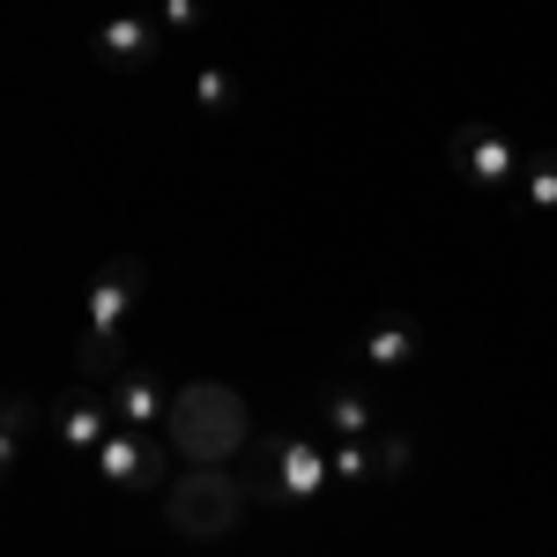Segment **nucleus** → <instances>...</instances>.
I'll return each instance as SVG.
<instances>
[{
	"instance_id": "4468645a",
	"label": "nucleus",
	"mask_w": 557,
	"mask_h": 557,
	"mask_svg": "<svg viewBox=\"0 0 557 557\" xmlns=\"http://www.w3.org/2000/svg\"><path fill=\"white\" fill-rule=\"evenodd\" d=\"M520 201L535 215H557V149H535L528 172H520Z\"/></svg>"
},
{
	"instance_id": "6e6552de",
	"label": "nucleus",
	"mask_w": 557,
	"mask_h": 557,
	"mask_svg": "<svg viewBox=\"0 0 557 557\" xmlns=\"http://www.w3.org/2000/svg\"><path fill=\"white\" fill-rule=\"evenodd\" d=\"M112 424H120V417H112V394H97L89 380L67 386V394L52 401V438H60L67 454H97V446L112 438Z\"/></svg>"
},
{
	"instance_id": "0eeeda50",
	"label": "nucleus",
	"mask_w": 557,
	"mask_h": 557,
	"mask_svg": "<svg viewBox=\"0 0 557 557\" xmlns=\"http://www.w3.org/2000/svg\"><path fill=\"white\" fill-rule=\"evenodd\" d=\"M164 23H157V8H120V15H104L97 23V38H89V52H97V67H112V75H141V67H157L164 60Z\"/></svg>"
},
{
	"instance_id": "7ed1b4c3",
	"label": "nucleus",
	"mask_w": 557,
	"mask_h": 557,
	"mask_svg": "<svg viewBox=\"0 0 557 557\" xmlns=\"http://www.w3.org/2000/svg\"><path fill=\"white\" fill-rule=\"evenodd\" d=\"M246 491H253V506H312L335 475H327V446L320 438H305V431H275V438H253L246 454Z\"/></svg>"
},
{
	"instance_id": "f3484780",
	"label": "nucleus",
	"mask_w": 557,
	"mask_h": 557,
	"mask_svg": "<svg viewBox=\"0 0 557 557\" xmlns=\"http://www.w3.org/2000/svg\"><path fill=\"white\" fill-rule=\"evenodd\" d=\"M157 23H164V38L186 45L209 30V0H157Z\"/></svg>"
},
{
	"instance_id": "dca6fc26",
	"label": "nucleus",
	"mask_w": 557,
	"mask_h": 557,
	"mask_svg": "<svg viewBox=\"0 0 557 557\" xmlns=\"http://www.w3.org/2000/svg\"><path fill=\"white\" fill-rule=\"evenodd\" d=\"M238 97H246V89H238L231 67H201V75H194V104H201L209 120H231V112H238Z\"/></svg>"
},
{
	"instance_id": "f257e3e1",
	"label": "nucleus",
	"mask_w": 557,
	"mask_h": 557,
	"mask_svg": "<svg viewBox=\"0 0 557 557\" xmlns=\"http://www.w3.org/2000/svg\"><path fill=\"white\" fill-rule=\"evenodd\" d=\"M164 446H172L186 469H231L246 446H253V409L246 394L223 380H186L172 394V417H164Z\"/></svg>"
},
{
	"instance_id": "39448f33",
	"label": "nucleus",
	"mask_w": 557,
	"mask_h": 557,
	"mask_svg": "<svg viewBox=\"0 0 557 557\" xmlns=\"http://www.w3.org/2000/svg\"><path fill=\"white\" fill-rule=\"evenodd\" d=\"M446 164L461 186L475 194H520V172H528V157H520V141L498 120H461V127L446 134Z\"/></svg>"
},
{
	"instance_id": "423d86ee",
	"label": "nucleus",
	"mask_w": 557,
	"mask_h": 557,
	"mask_svg": "<svg viewBox=\"0 0 557 557\" xmlns=\"http://www.w3.org/2000/svg\"><path fill=\"white\" fill-rule=\"evenodd\" d=\"M89 461H97V475H104V491H120V498H149V491H164V431L112 424V438H104Z\"/></svg>"
},
{
	"instance_id": "f8f14e48",
	"label": "nucleus",
	"mask_w": 557,
	"mask_h": 557,
	"mask_svg": "<svg viewBox=\"0 0 557 557\" xmlns=\"http://www.w3.org/2000/svg\"><path fill=\"white\" fill-rule=\"evenodd\" d=\"M327 475H335L343 491L380 483V469H372V438H335V446H327Z\"/></svg>"
},
{
	"instance_id": "9b49d317",
	"label": "nucleus",
	"mask_w": 557,
	"mask_h": 557,
	"mask_svg": "<svg viewBox=\"0 0 557 557\" xmlns=\"http://www.w3.org/2000/svg\"><path fill=\"white\" fill-rule=\"evenodd\" d=\"M104 394H112V417H120L127 431H164V417H172V401H164V386L149 380L141 364H127V372H120V380L104 386Z\"/></svg>"
},
{
	"instance_id": "f03ea898",
	"label": "nucleus",
	"mask_w": 557,
	"mask_h": 557,
	"mask_svg": "<svg viewBox=\"0 0 557 557\" xmlns=\"http://www.w3.org/2000/svg\"><path fill=\"white\" fill-rule=\"evenodd\" d=\"M141 290H149V268H141V253H112L104 268H97V283H89V312H83V343H75V372H83L89 386L120 380L134 357H127V327L134 312H141Z\"/></svg>"
},
{
	"instance_id": "20e7f679",
	"label": "nucleus",
	"mask_w": 557,
	"mask_h": 557,
	"mask_svg": "<svg viewBox=\"0 0 557 557\" xmlns=\"http://www.w3.org/2000/svg\"><path fill=\"white\" fill-rule=\"evenodd\" d=\"M246 506H253V491H246L238 469H186V475H172V491H164V520H172V535H186V543H223V535H238V528H246Z\"/></svg>"
},
{
	"instance_id": "ddd939ff",
	"label": "nucleus",
	"mask_w": 557,
	"mask_h": 557,
	"mask_svg": "<svg viewBox=\"0 0 557 557\" xmlns=\"http://www.w3.org/2000/svg\"><path fill=\"white\" fill-rule=\"evenodd\" d=\"M30 431H38V394H23V386H15V394L0 401V454L15 461V454L30 446Z\"/></svg>"
},
{
	"instance_id": "1a4fd4ad",
	"label": "nucleus",
	"mask_w": 557,
	"mask_h": 557,
	"mask_svg": "<svg viewBox=\"0 0 557 557\" xmlns=\"http://www.w3.org/2000/svg\"><path fill=\"white\" fill-rule=\"evenodd\" d=\"M312 417H320V431H327V446L335 438H372V431H386V409L372 386H320V401H312Z\"/></svg>"
},
{
	"instance_id": "9d476101",
	"label": "nucleus",
	"mask_w": 557,
	"mask_h": 557,
	"mask_svg": "<svg viewBox=\"0 0 557 557\" xmlns=\"http://www.w3.org/2000/svg\"><path fill=\"white\" fill-rule=\"evenodd\" d=\"M417 349H424V327L409 312H386L357 335V364L364 372H401V364H417Z\"/></svg>"
},
{
	"instance_id": "2eb2a0df",
	"label": "nucleus",
	"mask_w": 557,
	"mask_h": 557,
	"mask_svg": "<svg viewBox=\"0 0 557 557\" xmlns=\"http://www.w3.org/2000/svg\"><path fill=\"white\" fill-rule=\"evenodd\" d=\"M372 469H380V483H401V475L417 469V438L409 431H372Z\"/></svg>"
}]
</instances>
